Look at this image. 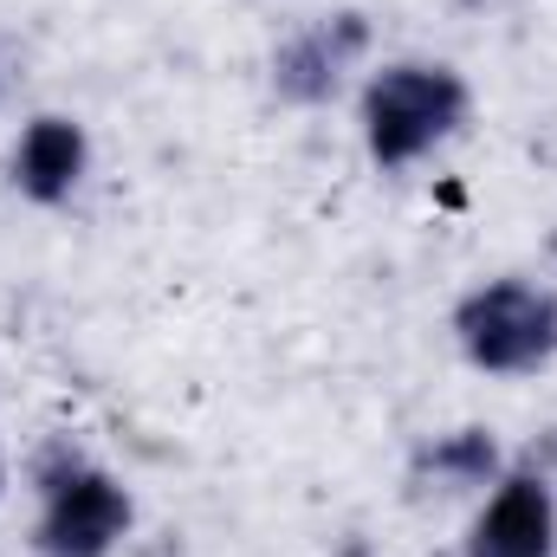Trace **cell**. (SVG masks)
I'll return each instance as SVG.
<instances>
[{
	"label": "cell",
	"instance_id": "cell-1",
	"mask_svg": "<svg viewBox=\"0 0 557 557\" xmlns=\"http://www.w3.org/2000/svg\"><path fill=\"white\" fill-rule=\"evenodd\" d=\"M473 117V91L447 59H389L383 72L363 78L357 98V131H363V156L396 175L428 162L441 143H454Z\"/></svg>",
	"mask_w": 557,
	"mask_h": 557
},
{
	"label": "cell",
	"instance_id": "cell-2",
	"mask_svg": "<svg viewBox=\"0 0 557 557\" xmlns=\"http://www.w3.org/2000/svg\"><path fill=\"white\" fill-rule=\"evenodd\" d=\"M33 499H39V512H33L39 557H111L137 525L131 486L72 441H52L33 460Z\"/></svg>",
	"mask_w": 557,
	"mask_h": 557
},
{
	"label": "cell",
	"instance_id": "cell-3",
	"mask_svg": "<svg viewBox=\"0 0 557 557\" xmlns=\"http://www.w3.org/2000/svg\"><path fill=\"white\" fill-rule=\"evenodd\" d=\"M454 344L480 376L519 383L557 363V292L539 278L499 273L460 292L454 305Z\"/></svg>",
	"mask_w": 557,
	"mask_h": 557
},
{
	"label": "cell",
	"instance_id": "cell-4",
	"mask_svg": "<svg viewBox=\"0 0 557 557\" xmlns=\"http://www.w3.org/2000/svg\"><path fill=\"white\" fill-rule=\"evenodd\" d=\"M363 52H370V13L337 7V13L305 20L292 39L273 46V65H267V72H273V98L292 104V111L331 104V98L350 85V72L363 65Z\"/></svg>",
	"mask_w": 557,
	"mask_h": 557
},
{
	"label": "cell",
	"instance_id": "cell-5",
	"mask_svg": "<svg viewBox=\"0 0 557 557\" xmlns=\"http://www.w3.org/2000/svg\"><path fill=\"white\" fill-rule=\"evenodd\" d=\"M460 557H557V493L552 473L506 467L460 539Z\"/></svg>",
	"mask_w": 557,
	"mask_h": 557
},
{
	"label": "cell",
	"instance_id": "cell-6",
	"mask_svg": "<svg viewBox=\"0 0 557 557\" xmlns=\"http://www.w3.org/2000/svg\"><path fill=\"white\" fill-rule=\"evenodd\" d=\"M91 175V137L78 117L65 111H39L26 117V131L13 137V156H7V182L20 201L33 208H65Z\"/></svg>",
	"mask_w": 557,
	"mask_h": 557
},
{
	"label": "cell",
	"instance_id": "cell-7",
	"mask_svg": "<svg viewBox=\"0 0 557 557\" xmlns=\"http://www.w3.org/2000/svg\"><path fill=\"white\" fill-rule=\"evenodd\" d=\"M506 473V454L486 428H447L428 434L409 454V486L416 493H486Z\"/></svg>",
	"mask_w": 557,
	"mask_h": 557
},
{
	"label": "cell",
	"instance_id": "cell-8",
	"mask_svg": "<svg viewBox=\"0 0 557 557\" xmlns=\"http://www.w3.org/2000/svg\"><path fill=\"white\" fill-rule=\"evenodd\" d=\"M0 493H7V454H0Z\"/></svg>",
	"mask_w": 557,
	"mask_h": 557
},
{
	"label": "cell",
	"instance_id": "cell-9",
	"mask_svg": "<svg viewBox=\"0 0 557 557\" xmlns=\"http://www.w3.org/2000/svg\"><path fill=\"white\" fill-rule=\"evenodd\" d=\"M0 98H7V65H0Z\"/></svg>",
	"mask_w": 557,
	"mask_h": 557
}]
</instances>
